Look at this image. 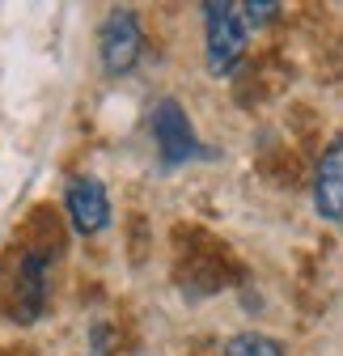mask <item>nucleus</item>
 Wrapping results in <instances>:
<instances>
[{
	"instance_id": "obj_1",
	"label": "nucleus",
	"mask_w": 343,
	"mask_h": 356,
	"mask_svg": "<svg viewBox=\"0 0 343 356\" xmlns=\"http://www.w3.org/2000/svg\"><path fill=\"white\" fill-rule=\"evenodd\" d=\"M203 64L212 76H233L246 60L250 26L242 17V5L233 0H203Z\"/></svg>"
},
{
	"instance_id": "obj_2",
	"label": "nucleus",
	"mask_w": 343,
	"mask_h": 356,
	"mask_svg": "<svg viewBox=\"0 0 343 356\" xmlns=\"http://www.w3.org/2000/svg\"><path fill=\"white\" fill-rule=\"evenodd\" d=\"M149 131H153V145H157V157H161L165 170H178V165H187V161L208 157V149H203L199 136H195L191 115H187L183 102H174V98H157V102H153Z\"/></svg>"
},
{
	"instance_id": "obj_3",
	"label": "nucleus",
	"mask_w": 343,
	"mask_h": 356,
	"mask_svg": "<svg viewBox=\"0 0 343 356\" xmlns=\"http://www.w3.org/2000/svg\"><path fill=\"white\" fill-rule=\"evenodd\" d=\"M144 56V30L136 22L132 9H110L106 22L98 26V64L110 81L127 76V72H136Z\"/></svg>"
},
{
	"instance_id": "obj_4",
	"label": "nucleus",
	"mask_w": 343,
	"mask_h": 356,
	"mask_svg": "<svg viewBox=\"0 0 343 356\" xmlns=\"http://www.w3.org/2000/svg\"><path fill=\"white\" fill-rule=\"evenodd\" d=\"M64 208H68V220H72V229L85 234V238H94L110 225V195L106 187L98 183L94 174H76L68 178V187H64Z\"/></svg>"
},
{
	"instance_id": "obj_5",
	"label": "nucleus",
	"mask_w": 343,
	"mask_h": 356,
	"mask_svg": "<svg viewBox=\"0 0 343 356\" xmlns=\"http://www.w3.org/2000/svg\"><path fill=\"white\" fill-rule=\"evenodd\" d=\"M314 212L326 225H343V131L326 140L314 165Z\"/></svg>"
},
{
	"instance_id": "obj_6",
	"label": "nucleus",
	"mask_w": 343,
	"mask_h": 356,
	"mask_svg": "<svg viewBox=\"0 0 343 356\" xmlns=\"http://www.w3.org/2000/svg\"><path fill=\"white\" fill-rule=\"evenodd\" d=\"M221 356H284V343L263 335V331H237Z\"/></svg>"
},
{
	"instance_id": "obj_7",
	"label": "nucleus",
	"mask_w": 343,
	"mask_h": 356,
	"mask_svg": "<svg viewBox=\"0 0 343 356\" xmlns=\"http://www.w3.org/2000/svg\"><path fill=\"white\" fill-rule=\"evenodd\" d=\"M284 9L276 5V0H246L242 5V17H246V26L254 30V26H267V22H276Z\"/></svg>"
}]
</instances>
